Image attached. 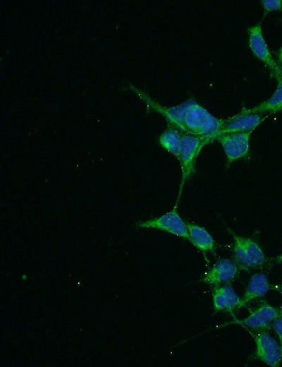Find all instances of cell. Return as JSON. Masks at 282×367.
<instances>
[{
    "mask_svg": "<svg viewBox=\"0 0 282 367\" xmlns=\"http://www.w3.org/2000/svg\"><path fill=\"white\" fill-rule=\"evenodd\" d=\"M277 85L272 95L265 101L252 108L243 109L246 112L265 114L276 113L282 110V78L276 79Z\"/></svg>",
    "mask_w": 282,
    "mask_h": 367,
    "instance_id": "15",
    "label": "cell"
},
{
    "mask_svg": "<svg viewBox=\"0 0 282 367\" xmlns=\"http://www.w3.org/2000/svg\"><path fill=\"white\" fill-rule=\"evenodd\" d=\"M251 133L252 132L228 133L216 138V140L221 144L228 164L248 156Z\"/></svg>",
    "mask_w": 282,
    "mask_h": 367,
    "instance_id": "9",
    "label": "cell"
},
{
    "mask_svg": "<svg viewBox=\"0 0 282 367\" xmlns=\"http://www.w3.org/2000/svg\"><path fill=\"white\" fill-rule=\"evenodd\" d=\"M212 303L215 311H226L233 313L241 308V297L230 284L212 288Z\"/></svg>",
    "mask_w": 282,
    "mask_h": 367,
    "instance_id": "12",
    "label": "cell"
},
{
    "mask_svg": "<svg viewBox=\"0 0 282 367\" xmlns=\"http://www.w3.org/2000/svg\"><path fill=\"white\" fill-rule=\"evenodd\" d=\"M188 240L202 253H216V243L212 234L204 227L188 223Z\"/></svg>",
    "mask_w": 282,
    "mask_h": 367,
    "instance_id": "14",
    "label": "cell"
},
{
    "mask_svg": "<svg viewBox=\"0 0 282 367\" xmlns=\"http://www.w3.org/2000/svg\"><path fill=\"white\" fill-rule=\"evenodd\" d=\"M270 289L267 276L262 272L254 274L250 279L245 291L241 297V308L264 296Z\"/></svg>",
    "mask_w": 282,
    "mask_h": 367,
    "instance_id": "13",
    "label": "cell"
},
{
    "mask_svg": "<svg viewBox=\"0 0 282 367\" xmlns=\"http://www.w3.org/2000/svg\"><path fill=\"white\" fill-rule=\"evenodd\" d=\"M264 8V16L269 13L282 10V0H262Z\"/></svg>",
    "mask_w": 282,
    "mask_h": 367,
    "instance_id": "17",
    "label": "cell"
},
{
    "mask_svg": "<svg viewBox=\"0 0 282 367\" xmlns=\"http://www.w3.org/2000/svg\"><path fill=\"white\" fill-rule=\"evenodd\" d=\"M271 327L278 337L280 345L282 349V313L273 322Z\"/></svg>",
    "mask_w": 282,
    "mask_h": 367,
    "instance_id": "18",
    "label": "cell"
},
{
    "mask_svg": "<svg viewBox=\"0 0 282 367\" xmlns=\"http://www.w3.org/2000/svg\"><path fill=\"white\" fill-rule=\"evenodd\" d=\"M247 32L248 45L253 55L268 67L276 80L282 78V68L272 57L261 24L250 26Z\"/></svg>",
    "mask_w": 282,
    "mask_h": 367,
    "instance_id": "5",
    "label": "cell"
},
{
    "mask_svg": "<svg viewBox=\"0 0 282 367\" xmlns=\"http://www.w3.org/2000/svg\"><path fill=\"white\" fill-rule=\"evenodd\" d=\"M276 63L279 66H282V47L279 48L276 54Z\"/></svg>",
    "mask_w": 282,
    "mask_h": 367,
    "instance_id": "19",
    "label": "cell"
},
{
    "mask_svg": "<svg viewBox=\"0 0 282 367\" xmlns=\"http://www.w3.org/2000/svg\"><path fill=\"white\" fill-rule=\"evenodd\" d=\"M239 269L235 260L221 258L204 274L201 281L213 287L230 284L237 277Z\"/></svg>",
    "mask_w": 282,
    "mask_h": 367,
    "instance_id": "10",
    "label": "cell"
},
{
    "mask_svg": "<svg viewBox=\"0 0 282 367\" xmlns=\"http://www.w3.org/2000/svg\"><path fill=\"white\" fill-rule=\"evenodd\" d=\"M208 143L209 142L203 138L187 133H182L178 158L181 167V181L178 201L185 182L195 172L196 160L199 154Z\"/></svg>",
    "mask_w": 282,
    "mask_h": 367,
    "instance_id": "3",
    "label": "cell"
},
{
    "mask_svg": "<svg viewBox=\"0 0 282 367\" xmlns=\"http://www.w3.org/2000/svg\"><path fill=\"white\" fill-rule=\"evenodd\" d=\"M223 119H219L192 99L185 115L181 133L195 136L209 143L220 135Z\"/></svg>",
    "mask_w": 282,
    "mask_h": 367,
    "instance_id": "1",
    "label": "cell"
},
{
    "mask_svg": "<svg viewBox=\"0 0 282 367\" xmlns=\"http://www.w3.org/2000/svg\"><path fill=\"white\" fill-rule=\"evenodd\" d=\"M128 88L139 96L147 106L164 116L169 126L176 128L181 132L183 119L192 99L176 106L164 107L133 84L128 83Z\"/></svg>",
    "mask_w": 282,
    "mask_h": 367,
    "instance_id": "7",
    "label": "cell"
},
{
    "mask_svg": "<svg viewBox=\"0 0 282 367\" xmlns=\"http://www.w3.org/2000/svg\"><path fill=\"white\" fill-rule=\"evenodd\" d=\"M276 262L282 263V253L276 258Z\"/></svg>",
    "mask_w": 282,
    "mask_h": 367,
    "instance_id": "20",
    "label": "cell"
},
{
    "mask_svg": "<svg viewBox=\"0 0 282 367\" xmlns=\"http://www.w3.org/2000/svg\"><path fill=\"white\" fill-rule=\"evenodd\" d=\"M182 133L169 126L159 137V144L166 151L178 158Z\"/></svg>",
    "mask_w": 282,
    "mask_h": 367,
    "instance_id": "16",
    "label": "cell"
},
{
    "mask_svg": "<svg viewBox=\"0 0 282 367\" xmlns=\"http://www.w3.org/2000/svg\"><path fill=\"white\" fill-rule=\"evenodd\" d=\"M281 313L282 310L264 301L251 311L245 318L235 319L231 323L252 331L266 330Z\"/></svg>",
    "mask_w": 282,
    "mask_h": 367,
    "instance_id": "8",
    "label": "cell"
},
{
    "mask_svg": "<svg viewBox=\"0 0 282 367\" xmlns=\"http://www.w3.org/2000/svg\"><path fill=\"white\" fill-rule=\"evenodd\" d=\"M281 296H282V289H281Z\"/></svg>",
    "mask_w": 282,
    "mask_h": 367,
    "instance_id": "21",
    "label": "cell"
},
{
    "mask_svg": "<svg viewBox=\"0 0 282 367\" xmlns=\"http://www.w3.org/2000/svg\"><path fill=\"white\" fill-rule=\"evenodd\" d=\"M233 240L234 260L239 268L247 270L262 267L266 258L259 245L253 239L237 235L229 230Z\"/></svg>",
    "mask_w": 282,
    "mask_h": 367,
    "instance_id": "2",
    "label": "cell"
},
{
    "mask_svg": "<svg viewBox=\"0 0 282 367\" xmlns=\"http://www.w3.org/2000/svg\"><path fill=\"white\" fill-rule=\"evenodd\" d=\"M255 344V357L267 366L277 367L282 360L280 344L266 331H250Z\"/></svg>",
    "mask_w": 282,
    "mask_h": 367,
    "instance_id": "6",
    "label": "cell"
},
{
    "mask_svg": "<svg viewBox=\"0 0 282 367\" xmlns=\"http://www.w3.org/2000/svg\"><path fill=\"white\" fill-rule=\"evenodd\" d=\"M264 119L262 114L246 112L243 108L237 114L223 119L220 135L228 133L252 132L262 123Z\"/></svg>",
    "mask_w": 282,
    "mask_h": 367,
    "instance_id": "11",
    "label": "cell"
},
{
    "mask_svg": "<svg viewBox=\"0 0 282 367\" xmlns=\"http://www.w3.org/2000/svg\"><path fill=\"white\" fill-rule=\"evenodd\" d=\"M136 227L140 229H154L188 240V223L180 216L176 207L159 217L139 221Z\"/></svg>",
    "mask_w": 282,
    "mask_h": 367,
    "instance_id": "4",
    "label": "cell"
}]
</instances>
